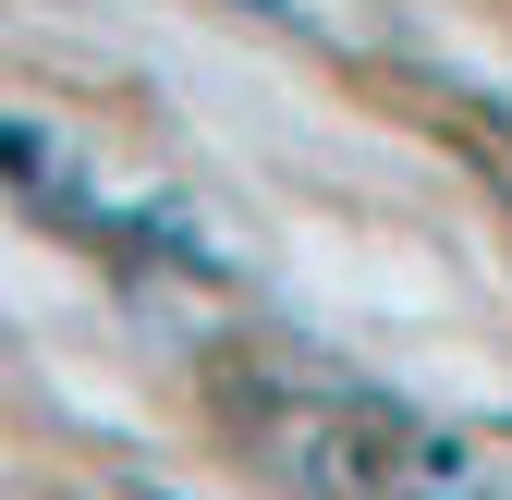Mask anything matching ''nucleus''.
I'll use <instances>...</instances> for the list:
<instances>
[{
    "instance_id": "nucleus-1",
    "label": "nucleus",
    "mask_w": 512,
    "mask_h": 500,
    "mask_svg": "<svg viewBox=\"0 0 512 500\" xmlns=\"http://www.w3.org/2000/svg\"><path fill=\"white\" fill-rule=\"evenodd\" d=\"M281 464L305 476V488H391V476H415V464H439L415 427H391V415H317V427H293L281 440Z\"/></svg>"
}]
</instances>
